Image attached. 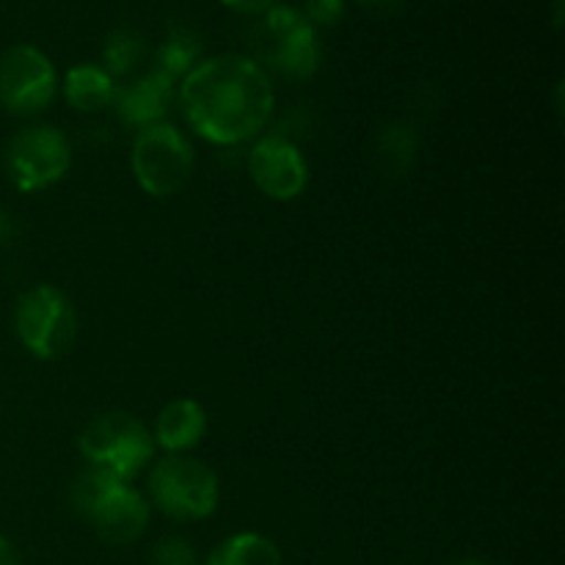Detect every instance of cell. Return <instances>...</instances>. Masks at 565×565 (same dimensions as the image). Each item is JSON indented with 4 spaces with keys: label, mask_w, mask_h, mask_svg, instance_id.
I'll return each instance as SVG.
<instances>
[{
    "label": "cell",
    "mask_w": 565,
    "mask_h": 565,
    "mask_svg": "<svg viewBox=\"0 0 565 565\" xmlns=\"http://www.w3.org/2000/svg\"><path fill=\"white\" fill-rule=\"evenodd\" d=\"M180 108L204 141L235 147L259 136L270 121L274 83L254 58L215 55L182 77Z\"/></svg>",
    "instance_id": "6da1fadb"
},
{
    "label": "cell",
    "mask_w": 565,
    "mask_h": 565,
    "mask_svg": "<svg viewBox=\"0 0 565 565\" xmlns=\"http://www.w3.org/2000/svg\"><path fill=\"white\" fill-rule=\"evenodd\" d=\"M149 497L169 519L202 522L218 508V475L188 452L166 456L149 469Z\"/></svg>",
    "instance_id": "7a4b0ae2"
},
{
    "label": "cell",
    "mask_w": 565,
    "mask_h": 565,
    "mask_svg": "<svg viewBox=\"0 0 565 565\" xmlns=\"http://www.w3.org/2000/svg\"><path fill=\"white\" fill-rule=\"evenodd\" d=\"M77 447L88 467L103 469L121 483L138 478L154 456V439L147 425L125 412H108L94 417L81 434Z\"/></svg>",
    "instance_id": "3957f363"
},
{
    "label": "cell",
    "mask_w": 565,
    "mask_h": 565,
    "mask_svg": "<svg viewBox=\"0 0 565 565\" xmlns=\"http://www.w3.org/2000/svg\"><path fill=\"white\" fill-rule=\"evenodd\" d=\"M254 50L259 61L279 75L303 81L320 66V42L312 22L292 6H270L254 28ZM259 64V66H263Z\"/></svg>",
    "instance_id": "277c9868"
},
{
    "label": "cell",
    "mask_w": 565,
    "mask_h": 565,
    "mask_svg": "<svg viewBox=\"0 0 565 565\" xmlns=\"http://www.w3.org/2000/svg\"><path fill=\"white\" fill-rule=\"evenodd\" d=\"M14 331L28 353L44 362L66 356L77 340V312L53 285H36L17 301Z\"/></svg>",
    "instance_id": "5b68a950"
},
{
    "label": "cell",
    "mask_w": 565,
    "mask_h": 565,
    "mask_svg": "<svg viewBox=\"0 0 565 565\" xmlns=\"http://www.w3.org/2000/svg\"><path fill=\"white\" fill-rule=\"evenodd\" d=\"M130 163L138 188L149 196L166 199L180 193L191 182L196 158L182 130L169 121H160L147 130H138Z\"/></svg>",
    "instance_id": "8992f818"
},
{
    "label": "cell",
    "mask_w": 565,
    "mask_h": 565,
    "mask_svg": "<svg viewBox=\"0 0 565 565\" xmlns=\"http://www.w3.org/2000/svg\"><path fill=\"white\" fill-rule=\"evenodd\" d=\"M70 166V138L53 125L22 127L6 147V171L17 191H44L64 180Z\"/></svg>",
    "instance_id": "52a82bcc"
},
{
    "label": "cell",
    "mask_w": 565,
    "mask_h": 565,
    "mask_svg": "<svg viewBox=\"0 0 565 565\" xmlns=\"http://www.w3.org/2000/svg\"><path fill=\"white\" fill-rule=\"evenodd\" d=\"M58 92L53 61L33 44H14L0 55V105L14 116H36Z\"/></svg>",
    "instance_id": "ba28073f"
},
{
    "label": "cell",
    "mask_w": 565,
    "mask_h": 565,
    "mask_svg": "<svg viewBox=\"0 0 565 565\" xmlns=\"http://www.w3.org/2000/svg\"><path fill=\"white\" fill-rule=\"evenodd\" d=\"M252 182L274 202H292L309 185V163L301 149L281 136H265L248 152Z\"/></svg>",
    "instance_id": "9c48e42d"
},
{
    "label": "cell",
    "mask_w": 565,
    "mask_h": 565,
    "mask_svg": "<svg viewBox=\"0 0 565 565\" xmlns=\"http://www.w3.org/2000/svg\"><path fill=\"white\" fill-rule=\"evenodd\" d=\"M88 524L94 533L110 546L136 544L149 524V505L141 491L132 489L130 483L114 480L103 494L97 497L92 508L86 511Z\"/></svg>",
    "instance_id": "30bf717a"
},
{
    "label": "cell",
    "mask_w": 565,
    "mask_h": 565,
    "mask_svg": "<svg viewBox=\"0 0 565 565\" xmlns=\"http://www.w3.org/2000/svg\"><path fill=\"white\" fill-rule=\"evenodd\" d=\"M174 99V81L163 75V72L152 70L149 75L138 77V81L127 83V86L116 88L114 108L119 119L132 130H147V127L160 125L166 119Z\"/></svg>",
    "instance_id": "8fae6325"
},
{
    "label": "cell",
    "mask_w": 565,
    "mask_h": 565,
    "mask_svg": "<svg viewBox=\"0 0 565 565\" xmlns=\"http://www.w3.org/2000/svg\"><path fill=\"white\" fill-rule=\"evenodd\" d=\"M204 434H207V412L202 408V403L180 397L160 408L152 439L160 450L177 456V452L193 450L204 439Z\"/></svg>",
    "instance_id": "7c38bea8"
},
{
    "label": "cell",
    "mask_w": 565,
    "mask_h": 565,
    "mask_svg": "<svg viewBox=\"0 0 565 565\" xmlns=\"http://www.w3.org/2000/svg\"><path fill=\"white\" fill-rule=\"evenodd\" d=\"M116 83L103 66L77 64L64 77V99L81 114H97L114 103Z\"/></svg>",
    "instance_id": "4fadbf2b"
},
{
    "label": "cell",
    "mask_w": 565,
    "mask_h": 565,
    "mask_svg": "<svg viewBox=\"0 0 565 565\" xmlns=\"http://www.w3.org/2000/svg\"><path fill=\"white\" fill-rule=\"evenodd\" d=\"M204 565H281V552L268 535L237 533L221 541Z\"/></svg>",
    "instance_id": "5bb4252c"
},
{
    "label": "cell",
    "mask_w": 565,
    "mask_h": 565,
    "mask_svg": "<svg viewBox=\"0 0 565 565\" xmlns=\"http://www.w3.org/2000/svg\"><path fill=\"white\" fill-rule=\"evenodd\" d=\"M375 158L386 174H406L408 166L417 158V136L408 125H390L381 130L375 143Z\"/></svg>",
    "instance_id": "9a60e30c"
},
{
    "label": "cell",
    "mask_w": 565,
    "mask_h": 565,
    "mask_svg": "<svg viewBox=\"0 0 565 565\" xmlns=\"http://www.w3.org/2000/svg\"><path fill=\"white\" fill-rule=\"evenodd\" d=\"M199 53H202V44L191 31H185V28L171 31V36L158 50V72H163L169 81L185 77L196 66Z\"/></svg>",
    "instance_id": "2e32d148"
},
{
    "label": "cell",
    "mask_w": 565,
    "mask_h": 565,
    "mask_svg": "<svg viewBox=\"0 0 565 565\" xmlns=\"http://www.w3.org/2000/svg\"><path fill=\"white\" fill-rule=\"evenodd\" d=\"M141 55H143V39L138 36L136 31H130V28H119V31L110 33L108 42H105L103 70L108 72L110 77L127 75V72H132V66L141 61Z\"/></svg>",
    "instance_id": "e0dca14e"
},
{
    "label": "cell",
    "mask_w": 565,
    "mask_h": 565,
    "mask_svg": "<svg viewBox=\"0 0 565 565\" xmlns=\"http://www.w3.org/2000/svg\"><path fill=\"white\" fill-rule=\"evenodd\" d=\"M149 565H199L196 550L182 535H166L149 552Z\"/></svg>",
    "instance_id": "ac0fdd59"
},
{
    "label": "cell",
    "mask_w": 565,
    "mask_h": 565,
    "mask_svg": "<svg viewBox=\"0 0 565 565\" xmlns=\"http://www.w3.org/2000/svg\"><path fill=\"white\" fill-rule=\"evenodd\" d=\"M303 17L315 25L331 28L345 17V0H307Z\"/></svg>",
    "instance_id": "d6986e66"
},
{
    "label": "cell",
    "mask_w": 565,
    "mask_h": 565,
    "mask_svg": "<svg viewBox=\"0 0 565 565\" xmlns=\"http://www.w3.org/2000/svg\"><path fill=\"white\" fill-rule=\"evenodd\" d=\"M224 3L230 6V9L243 11V14H263V11L270 9L276 0H224Z\"/></svg>",
    "instance_id": "ffe728a7"
},
{
    "label": "cell",
    "mask_w": 565,
    "mask_h": 565,
    "mask_svg": "<svg viewBox=\"0 0 565 565\" xmlns=\"http://www.w3.org/2000/svg\"><path fill=\"white\" fill-rule=\"evenodd\" d=\"M359 3L367 6L370 11H379V14H395L406 0H359Z\"/></svg>",
    "instance_id": "44dd1931"
},
{
    "label": "cell",
    "mask_w": 565,
    "mask_h": 565,
    "mask_svg": "<svg viewBox=\"0 0 565 565\" xmlns=\"http://www.w3.org/2000/svg\"><path fill=\"white\" fill-rule=\"evenodd\" d=\"M0 565H22L17 546L9 539H3V535H0Z\"/></svg>",
    "instance_id": "7402d4cb"
},
{
    "label": "cell",
    "mask_w": 565,
    "mask_h": 565,
    "mask_svg": "<svg viewBox=\"0 0 565 565\" xmlns=\"http://www.w3.org/2000/svg\"><path fill=\"white\" fill-rule=\"evenodd\" d=\"M11 235H14V221H11V215L6 210H0V246L9 243Z\"/></svg>",
    "instance_id": "603a6c76"
},
{
    "label": "cell",
    "mask_w": 565,
    "mask_h": 565,
    "mask_svg": "<svg viewBox=\"0 0 565 565\" xmlns=\"http://www.w3.org/2000/svg\"><path fill=\"white\" fill-rule=\"evenodd\" d=\"M458 565H491V563H486V561H478V557H469V561H461Z\"/></svg>",
    "instance_id": "cb8c5ba5"
}]
</instances>
